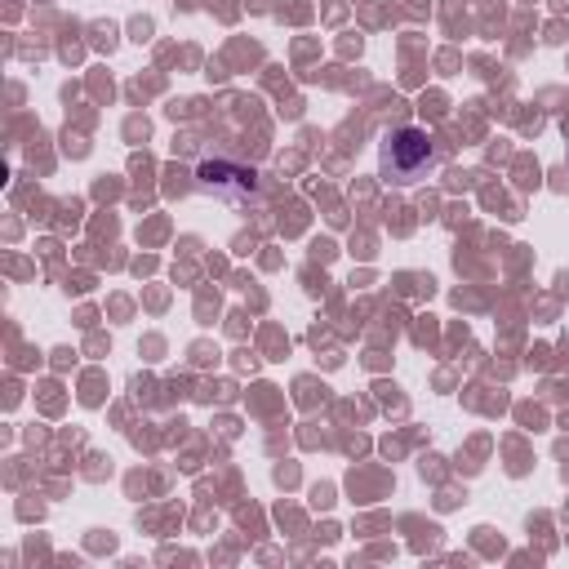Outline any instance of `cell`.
Returning <instances> with one entry per match:
<instances>
[{"mask_svg": "<svg viewBox=\"0 0 569 569\" xmlns=\"http://www.w3.org/2000/svg\"><path fill=\"white\" fill-rule=\"evenodd\" d=\"M436 164L431 138L422 129H396L382 142V173L387 182H418L427 169Z\"/></svg>", "mask_w": 569, "mask_h": 569, "instance_id": "obj_1", "label": "cell"}]
</instances>
